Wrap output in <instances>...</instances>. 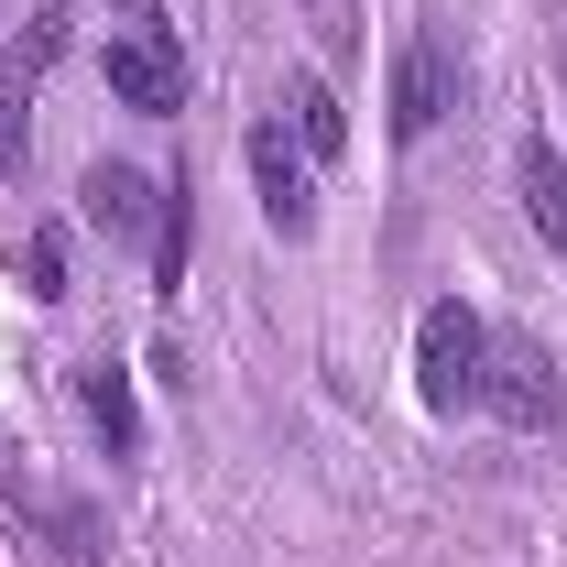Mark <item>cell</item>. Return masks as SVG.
I'll list each match as a JSON object with an SVG mask.
<instances>
[{
	"label": "cell",
	"instance_id": "9",
	"mask_svg": "<svg viewBox=\"0 0 567 567\" xmlns=\"http://www.w3.org/2000/svg\"><path fill=\"white\" fill-rule=\"evenodd\" d=\"M274 110H284V132L306 142V164H339V153H350V110H339V87H328L317 66H295V76H284V99H274Z\"/></svg>",
	"mask_w": 567,
	"mask_h": 567
},
{
	"label": "cell",
	"instance_id": "8",
	"mask_svg": "<svg viewBox=\"0 0 567 567\" xmlns=\"http://www.w3.org/2000/svg\"><path fill=\"white\" fill-rule=\"evenodd\" d=\"M76 415H87V436L110 447V458H142V393L121 360H87L76 371Z\"/></svg>",
	"mask_w": 567,
	"mask_h": 567
},
{
	"label": "cell",
	"instance_id": "5",
	"mask_svg": "<svg viewBox=\"0 0 567 567\" xmlns=\"http://www.w3.org/2000/svg\"><path fill=\"white\" fill-rule=\"evenodd\" d=\"M447 110H458V55H447L436 33H415V44L393 55V142H425Z\"/></svg>",
	"mask_w": 567,
	"mask_h": 567
},
{
	"label": "cell",
	"instance_id": "2",
	"mask_svg": "<svg viewBox=\"0 0 567 567\" xmlns=\"http://www.w3.org/2000/svg\"><path fill=\"white\" fill-rule=\"evenodd\" d=\"M240 164H251V208H262V229H274V240H317V164H306V142L284 132V110L240 132Z\"/></svg>",
	"mask_w": 567,
	"mask_h": 567
},
{
	"label": "cell",
	"instance_id": "6",
	"mask_svg": "<svg viewBox=\"0 0 567 567\" xmlns=\"http://www.w3.org/2000/svg\"><path fill=\"white\" fill-rule=\"evenodd\" d=\"M76 218H87V229H110V240H142V229L164 218V186H153L142 164H110V153H99V164L76 175Z\"/></svg>",
	"mask_w": 567,
	"mask_h": 567
},
{
	"label": "cell",
	"instance_id": "11",
	"mask_svg": "<svg viewBox=\"0 0 567 567\" xmlns=\"http://www.w3.org/2000/svg\"><path fill=\"white\" fill-rule=\"evenodd\" d=\"M22 295L33 306H66V229H33L22 240Z\"/></svg>",
	"mask_w": 567,
	"mask_h": 567
},
{
	"label": "cell",
	"instance_id": "4",
	"mask_svg": "<svg viewBox=\"0 0 567 567\" xmlns=\"http://www.w3.org/2000/svg\"><path fill=\"white\" fill-rule=\"evenodd\" d=\"M481 415H502L513 436H557L567 415V382L546 339H492V382H481Z\"/></svg>",
	"mask_w": 567,
	"mask_h": 567
},
{
	"label": "cell",
	"instance_id": "3",
	"mask_svg": "<svg viewBox=\"0 0 567 567\" xmlns=\"http://www.w3.org/2000/svg\"><path fill=\"white\" fill-rule=\"evenodd\" d=\"M99 66H110V99L142 110V121H175V110H186V87H197V76H186V44H175V22H153V11L110 33V55H99Z\"/></svg>",
	"mask_w": 567,
	"mask_h": 567
},
{
	"label": "cell",
	"instance_id": "12",
	"mask_svg": "<svg viewBox=\"0 0 567 567\" xmlns=\"http://www.w3.org/2000/svg\"><path fill=\"white\" fill-rule=\"evenodd\" d=\"M557 76H567V33H557Z\"/></svg>",
	"mask_w": 567,
	"mask_h": 567
},
{
	"label": "cell",
	"instance_id": "1",
	"mask_svg": "<svg viewBox=\"0 0 567 567\" xmlns=\"http://www.w3.org/2000/svg\"><path fill=\"white\" fill-rule=\"evenodd\" d=\"M481 382H492V328H481V306L436 295L415 317V404L436 425H458V415H481Z\"/></svg>",
	"mask_w": 567,
	"mask_h": 567
},
{
	"label": "cell",
	"instance_id": "10",
	"mask_svg": "<svg viewBox=\"0 0 567 567\" xmlns=\"http://www.w3.org/2000/svg\"><path fill=\"white\" fill-rule=\"evenodd\" d=\"M186 240H197V175H175V186H164V218H153V295H175V284H186Z\"/></svg>",
	"mask_w": 567,
	"mask_h": 567
},
{
	"label": "cell",
	"instance_id": "7",
	"mask_svg": "<svg viewBox=\"0 0 567 567\" xmlns=\"http://www.w3.org/2000/svg\"><path fill=\"white\" fill-rule=\"evenodd\" d=\"M513 197H524V229H535V240L567 262V153H557L546 132L513 142Z\"/></svg>",
	"mask_w": 567,
	"mask_h": 567
}]
</instances>
